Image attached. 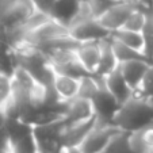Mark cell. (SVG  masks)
<instances>
[{
	"label": "cell",
	"instance_id": "obj_1",
	"mask_svg": "<svg viewBox=\"0 0 153 153\" xmlns=\"http://www.w3.org/2000/svg\"><path fill=\"white\" fill-rule=\"evenodd\" d=\"M152 121L153 102L134 94L121 104L114 118V125L125 133H134L150 126Z\"/></svg>",
	"mask_w": 153,
	"mask_h": 153
},
{
	"label": "cell",
	"instance_id": "obj_12",
	"mask_svg": "<svg viewBox=\"0 0 153 153\" xmlns=\"http://www.w3.org/2000/svg\"><path fill=\"white\" fill-rule=\"evenodd\" d=\"M76 56L79 62L88 73L94 75L98 69L99 60L102 54V41L94 42H81L76 46Z\"/></svg>",
	"mask_w": 153,
	"mask_h": 153
},
{
	"label": "cell",
	"instance_id": "obj_18",
	"mask_svg": "<svg viewBox=\"0 0 153 153\" xmlns=\"http://www.w3.org/2000/svg\"><path fill=\"white\" fill-rule=\"evenodd\" d=\"M141 34L144 38V54L153 61V8L146 10V22Z\"/></svg>",
	"mask_w": 153,
	"mask_h": 153
},
{
	"label": "cell",
	"instance_id": "obj_19",
	"mask_svg": "<svg viewBox=\"0 0 153 153\" xmlns=\"http://www.w3.org/2000/svg\"><path fill=\"white\" fill-rule=\"evenodd\" d=\"M14 92V79L7 73L0 72V110L6 114V108L8 107Z\"/></svg>",
	"mask_w": 153,
	"mask_h": 153
},
{
	"label": "cell",
	"instance_id": "obj_20",
	"mask_svg": "<svg viewBox=\"0 0 153 153\" xmlns=\"http://www.w3.org/2000/svg\"><path fill=\"white\" fill-rule=\"evenodd\" d=\"M145 22H146V8L140 7V8H137L133 14L130 15L129 19L126 20V23H125V26L122 29L141 33L142 29H144Z\"/></svg>",
	"mask_w": 153,
	"mask_h": 153
},
{
	"label": "cell",
	"instance_id": "obj_27",
	"mask_svg": "<svg viewBox=\"0 0 153 153\" xmlns=\"http://www.w3.org/2000/svg\"><path fill=\"white\" fill-rule=\"evenodd\" d=\"M61 153H79L77 149H61Z\"/></svg>",
	"mask_w": 153,
	"mask_h": 153
},
{
	"label": "cell",
	"instance_id": "obj_11",
	"mask_svg": "<svg viewBox=\"0 0 153 153\" xmlns=\"http://www.w3.org/2000/svg\"><path fill=\"white\" fill-rule=\"evenodd\" d=\"M81 4L83 0H54L50 11V18L68 29L80 14Z\"/></svg>",
	"mask_w": 153,
	"mask_h": 153
},
{
	"label": "cell",
	"instance_id": "obj_23",
	"mask_svg": "<svg viewBox=\"0 0 153 153\" xmlns=\"http://www.w3.org/2000/svg\"><path fill=\"white\" fill-rule=\"evenodd\" d=\"M53 1H54V0H33V3H34L37 11L45 12V14H48V15H50V11H52V7H53Z\"/></svg>",
	"mask_w": 153,
	"mask_h": 153
},
{
	"label": "cell",
	"instance_id": "obj_6",
	"mask_svg": "<svg viewBox=\"0 0 153 153\" xmlns=\"http://www.w3.org/2000/svg\"><path fill=\"white\" fill-rule=\"evenodd\" d=\"M64 130V118L54 122L33 126L38 153H56L62 149L61 136Z\"/></svg>",
	"mask_w": 153,
	"mask_h": 153
},
{
	"label": "cell",
	"instance_id": "obj_28",
	"mask_svg": "<svg viewBox=\"0 0 153 153\" xmlns=\"http://www.w3.org/2000/svg\"><path fill=\"white\" fill-rule=\"evenodd\" d=\"M146 153H153V145H152V146H149V148H148Z\"/></svg>",
	"mask_w": 153,
	"mask_h": 153
},
{
	"label": "cell",
	"instance_id": "obj_17",
	"mask_svg": "<svg viewBox=\"0 0 153 153\" xmlns=\"http://www.w3.org/2000/svg\"><path fill=\"white\" fill-rule=\"evenodd\" d=\"M111 38L121 42L125 46L130 48V49L144 53V38H142L141 33L131 31V30L126 29H119L111 34Z\"/></svg>",
	"mask_w": 153,
	"mask_h": 153
},
{
	"label": "cell",
	"instance_id": "obj_5",
	"mask_svg": "<svg viewBox=\"0 0 153 153\" xmlns=\"http://www.w3.org/2000/svg\"><path fill=\"white\" fill-rule=\"evenodd\" d=\"M37 12L33 0H8L0 15V31L22 26Z\"/></svg>",
	"mask_w": 153,
	"mask_h": 153
},
{
	"label": "cell",
	"instance_id": "obj_26",
	"mask_svg": "<svg viewBox=\"0 0 153 153\" xmlns=\"http://www.w3.org/2000/svg\"><path fill=\"white\" fill-rule=\"evenodd\" d=\"M7 3H8V0H0V15H1V12H3L4 7L7 6Z\"/></svg>",
	"mask_w": 153,
	"mask_h": 153
},
{
	"label": "cell",
	"instance_id": "obj_10",
	"mask_svg": "<svg viewBox=\"0 0 153 153\" xmlns=\"http://www.w3.org/2000/svg\"><path fill=\"white\" fill-rule=\"evenodd\" d=\"M95 117L94 107L90 99L75 98L65 102V113H64V125H72L83 122Z\"/></svg>",
	"mask_w": 153,
	"mask_h": 153
},
{
	"label": "cell",
	"instance_id": "obj_16",
	"mask_svg": "<svg viewBox=\"0 0 153 153\" xmlns=\"http://www.w3.org/2000/svg\"><path fill=\"white\" fill-rule=\"evenodd\" d=\"M119 67V61L114 53L113 45H111V37L102 41V54L99 60V65L96 72L94 73L96 79H104L107 75H110L113 71Z\"/></svg>",
	"mask_w": 153,
	"mask_h": 153
},
{
	"label": "cell",
	"instance_id": "obj_22",
	"mask_svg": "<svg viewBox=\"0 0 153 153\" xmlns=\"http://www.w3.org/2000/svg\"><path fill=\"white\" fill-rule=\"evenodd\" d=\"M87 8L95 18H100L107 10H110L114 4H117L121 0H83Z\"/></svg>",
	"mask_w": 153,
	"mask_h": 153
},
{
	"label": "cell",
	"instance_id": "obj_9",
	"mask_svg": "<svg viewBox=\"0 0 153 153\" xmlns=\"http://www.w3.org/2000/svg\"><path fill=\"white\" fill-rule=\"evenodd\" d=\"M96 125V118L87 119L83 122L72 125H64L62 136H61V146L62 149H77L79 145L83 142L90 130Z\"/></svg>",
	"mask_w": 153,
	"mask_h": 153
},
{
	"label": "cell",
	"instance_id": "obj_3",
	"mask_svg": "<svg viewBox=\"0 0 153 153\" xmlns=\"http://www.w3.org/2000/svg\"><path fill=\"white\" fill-rule=\"evenodd\" d=\"M121 133L122 130L115 125L99 123L96 121V125L79 145L77 150L79 153H104L113 140Z\"/></svg>",
	"mask_w": 153,
	"mask_h": 153
},
{
	"label": "cell",
	"instance_id": "obj_24",
	"mask_svg": "<svg viewBox=\"0 0 153 153\" xmlns=\"http://www.w3.org/2000/svg\"><path fill=\"white\" fill-rule=\"evenodd\" d=\"M141 131V136H142V140L145 141L146 146H152L153 145V126H148L145 129L140 130Z\"/></svg>",
	"mask_w": 153,
	"mask_h": 153
},
{
	"label": "cell",
	"instance_id": "obj_13",
	"mask_svg": "<svg viewBox=\"0 0 153 153\" xmlns=\"http://www.w3.org/2000/svg\"><path fill=\"white\" fill-rule=\"evenodd\" d=\"M104 85H106V88L108 90V92L121 104L134 95L133 88L125 80L123 75H122L121 71H119V67L117 68L115 71H113L110 75H107L106 77H104Z\"/></svg>",
	"mask_w": 153,
	"mask_h": 153
},
{
	"label": "cell",
	"instance_id": "obj_2",
	"mask_svg": "<svg viewBox=\"0 0 153 153\" xmlns=\"http://www.w3.org/2000/svg\"><path fill=\"white\" fill-rule=\"evenodd\" d=\"M68 33L79 43L103 41L111 37V33L100 23L98 18L91 14L84 1L81 4L80 14L77 15L75 22L68 27Z\"/></svg>",
	"mask_w": 153,
	"mask_h": 153
},
{
	"label": "cell",
	"instance_id": "obj_14",
	"mask_svg": "<svg viewBox=\"0 0 153 153\" xmlns=\"http://www.w3.org/2000/svg\"><path fill=\"white\" fill-rule=\"evenodd\" d=\"M79 88H80V79L69 75H62V73H54L53 90L62 102L77 98Z\"/></svg>",
	"mask_w": 153,
	"mask_h": 153
},
{
	"label": "cell",
	"instance_id": "obj_7",
	"mask_svg": "<svg viewBox=\"0 0 153 153\" xmlns=\"http://www.w3.org/2000/svg\"><path fill=\"white\" fill-rule=\"evenodd\" d=\"M91 103L94 107L95 118L99 123L114 125V118L121 107V103L108 92V90L104 85V81L99 87L94 98L91 99Z\"/></svg>",
	"mask_w": 153,
	"mask_h": 153
},
{
	"label": "cell",
	"instance_id": "obj_21",
	"mask_svg": "<svg viewBox=\"0 0 153 153\" xmlns=\"http://www.w3.org/2000/svg\"><path fill=\"white\" fill-rule=\"evenodd\" d=\"M134 94L140 95L144 99H148V100L153 102V64L148 68L141 84L138 85V88L136 90Z\"/></svg>",
	"mask_w": 153,
	"mask_h": 153
},
{
	"label": "cell",
	"instance_id": "obj_15",
	"mask_svg": "<svg viewBox=\"0 0 153 153\" xmlns=\"http://www.w3.org/2000/svg\"><path fill=\"white\" fill-rule=\"evenodd\" d=\"M150 65H152L150 62L142 60H130L119 64V71L123 75L125 80L129 83V85L133 88L134 92L141 84L142 79H144L145 73Z\"/></svg>",
	"mask_w": 153,
	"mask_h": 153
},
{
	"label": "cell",
	"instance_id": "obj_8",
	"mask_svg": "<svg viewBox=\"0 0 153 153\" xmlns=\"http://www.w3.org/2000/svg\"><path fill=\"white\" fill-rule=\"evenodd\" d=\"M142 7L136 0H121L117 4H114L110 10H107L100 18V23L113 34L114 31L122 29L126 23L129 16L136 11L137 8Z\"/></svg>",
	"mask_w": 153,
	"mask_h": 153
},
{
	"label": "cell",
	"instance_id": "obj_25",
	"mask_svg": "<svg viewBox=\"0 0 153 153\" xmlns=\"http://www.w3.org/2000/svg\"><path fill=\"white\" fill-rule=\"evenodd\" d=\"M136 1H138V3L146 10L153 8V0H136Z\"/></svg>",
	"mask_w": 153,
	"mask_h": 153
},
{
	"label": "cell",
	"instance_id": "obj_4",
	"mask_svg": "<svg viewBox=\"0 0 153 153\" xmlns=\"http://www.w3.org/2000/svg\"><path fill=\"white\" fill-rule=\"evenodd\" d=\"M68 34H69V33H68L67 27L62 26L61 23H58L57 20H54L53 18H49L46 22H43L42 25H39V26L35 27L34 30L27 33L26 37L22 41V43L18 45V46L26 45V46L35 48V49L41 50L42 48L49 45L50 42L58 39V38L65 37V35H68Z\"/></svg>",
	"mask_w": 153,
	"mask_h": 153
}]
</instances>
